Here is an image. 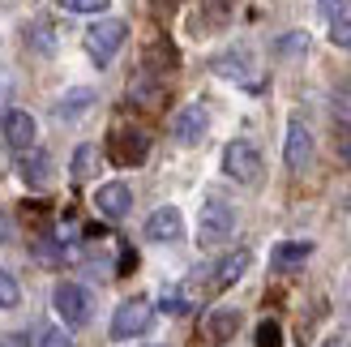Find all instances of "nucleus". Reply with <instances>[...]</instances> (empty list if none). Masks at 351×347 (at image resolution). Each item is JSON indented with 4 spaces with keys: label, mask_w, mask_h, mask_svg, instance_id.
I'll return each mask as SVG.
<instances>
[{
    "label": "nucleus",
    "mask_w": 351,
    "mask_h": 347,
    "mask_svg": "<svg viewBox=\"0 0 351 347\" xmlns=\"http://www.w3.org/2000/svg\"><path fill=\"white\" fill-rule=\"evenodd\" d=\"M206 129H210V112L202 108V103H189V108H180L176 120H171V137L180 146H197L206 137Z\"/></svg>",
    "instance_id": "obj_7"
},
{
    "label": "nucleus",
    "mask_w": 351,
    "mask_h": 347,
    "mask_svg": "<svg viewBox=\"0 0 351 347\" xmlns=\"http://www.w3.org/2000/svg\"><path fill=\"white\" fill-rule=\"evenodd\" d=\"M39 347H73V339H69L64 331H43L39 335Z\"/></svg>",
    "instance_id": "obj_27"
},
{
    "label": "nucleus",
    "mask_w": 351,
    "mask_h": 347,
    "mask_svg": "<svg viewBox=\"0 0 351 347\" xmlns=\"http://www.w3.org/2000/svg\"><path fill=\"white\" fill-rule=\"evenodd\" d=\"M249 262H253V257L244 253V249H236V253H227V257H219V262L210 266V270H197V279H206V283L215 287V291H223V287H232V283L240 279V274L249 270Z\"/></svg>",
    "instance_id": "obj_8"
},
{
    "label": "nucleus",
    "mask_w": 351,
    "mask_h": 347,
    "mask_svg": "<svg viewBox=\"0 0 351 347\" xmlns=\"http://www.w3.org/2000/svg\"><path fill=\"white\" fill-rule=\"evenodd\" d=\"M236 326H240V309H232V304H227V309H210V313H206V339L210 343H227L236 335Z\"/></svg>",
    "instance_id": "obj_13"
},
{
    "label": "nucleus",
    "mask_w": 351,
    "mask_h": 347,
    "mask_svg": "<svg viewBox=\"0 0 351 347\" xmlns=\"http://www.w3.org/2000/svg\"><path fill=\"white\" fill-rule=\"evenodd\" d=\"M150 322H154V304H150L146 296H133V300H125V304L112 313V339H116V343L137 339V335L150 331Z\"/></svg>",
    "instance_id": "obj_4"
},
{
    "label": "nucleus",
    "mask_w": 351,
    "mask_h": 347,
    "mask_svg": "<svg viewBox=\"0 0 351 347\" xmlns=\"http://www.w3.org/2000/svg\"><path fill=\"white\" fill-rule=\"evenodd\" d=\"M112 0H60V9H69V13H103Z\"/></svg>",
    "instance_id": "obj_24"
},
{
    "label": "nucleus",
    "mask_w": 351,
    "mask_h": 347,
    "mask_svg": "<svg viewBox=\"0 0 351 347\" xmlns=\"http://www.w3.org/2000/svg\"><path fill=\"white\" fill-rule=\"evenodd\" d=\"M95 206H99V215H108V219H125L133 211V189L125 180H112V184H99V193H95Z\"/></svg>",
    "instance_id": "obj_10"
},
{
    "label": "nucleus",
    "mask_w": 351,
    "mask_h": 347,
    "mask_svg": "<svg viewBox=\"0 0 351 347\" xmlns=\"http://www.w3.org/2000/svg\"><path fill=\"white\" fill-rule=\"evenodd\" d=\"M330 39H335L339 47H347V51H351V9H347L343 17H335V22H330Z\"/></svg>",
    "instance_id": "obj_22"
},
{
    "label": "nucleus",
    "mask_w": 351,
    "mask_h": 347,
    "mask_svg": "<svg viewBox=\"0 0 351 347\" xmlns=\"http://www.w3.org/2000/svg\"><path fill=\"white\" fill-rule=\"evenodd\" d=\"M17 300H22V287H17V279L9 270H0V309H13Z\"/></svg>",
    "instance_id": "obj_20"
},
{
    "label": "nucleus",
    "mask_w": 351,
    "mask_h": 347,
    "mask_svg": "<svg viewBox=\"0 0 351 347\" xmlns=\"http://www.w3.org/2000/svg\"><path fill=\"white\" fill-rule=\"evenodd\" d=\"M317 9H322V17H330V22H335V17H343V13L351 9V0H317Z\"/></svg>",
    "instance_id": "obj_26"
},
{
    "label": "nucleus",
    "mask_w": 351,
    "mask_h": 347,
    "mask_svg": "<svg viewBox=\"0 0 351 347\" xmlns=\"http://www.w3.org/2000/svg\"><path fill=\"white\" fill-rule=\"evenodd\" d=\"M308 51V34L304 30H291V34H283V39L274 43V56H283V60H295V56H304Z\"/></svg>",
    "instance_id": "obj_17"
},
{
    "label": "nucleus",
    "mask_w": 351,
    "mask_h": 347,
    "mask_svg": "<svg viewBox=\"0 0 351 347\" xmlns=\"http://www.w3.org/2000/svg\"><path fill=\"white\" fill-rule=\"evenodd\" d=\"M108 154H112V163H120V167L146 163V154H150V133L137 129V125H116L112 137H108Z\"/></svg>",
    "instance_id": "obj_3"
},
{
    "label": "nucleus",
    "mask_w": 351,
    "mask_h": 347,
    "mask_svg": "<svg viewBox=\"0 0 351 347\" xmlns=\"http://www.w3.org/2000/svg\"><path fill=\"white\" fill-rule=\"evenodd\" d=\"M129 270H137V253L133 249H120V274H129Z\"/></svg>",
    "instance_id": "obj_28"
},
{
    "label": "nucleus",
    "mask_w": 351,
    "mask_h": 347,
    "mask_svg": "<svg viewBox=\"0 0 351 347\" xmlns=\"http://www.w3.org/2000/svg\"><path fill=\"white\" fill-rule=\"evenodd\" d=\"M0 129H5V142H9L13 150H30V146H34V133H39V129H34V116L22 112V108H9V112H5V125H0Z\"/></svg>",
    "instance_id": "obj_11"
},
{
    "label": "nucleus",
    "mask_w": 351,
    "mask_h": 347,
    "mask_svg": "<svg viewBox=\"0 0 351 347\" xmlns=\"http://www.w3.org/2000/svg\"><path fill=\"white\" fill-rule=\"evenodd\" d=\"M90 103H95V91H73V95H64V99L56 103V116H60V120H77L86 108H90Z\"/></svg>",
    "instance_id": "obj_16"
},
{
    "label": "nucleus",
    "mask_w": 351,
    "mask_h": 347,
    "mask_svg": "<svg viewBox=\"0 0 351 347\" xmlns=\"http://www.w3.org/2000/svg\"><path fill=\"white\" fill-rule=\"evenodd\" d=\"M283 159H287V167H291V171H304V167L313 163V133H308L304 120H291V125H287Z\"/></svg>",
    "instance_id": "obj_9"
},
{
    "label": "nucleus",
    "mask_w": 351,
    "mask_h": 347,
    "mask_svg": "<svg viewBox=\"0 0 351 347\" xmlns=\"http://www.w3.org/2000/svg\"><path fill=\"white\" fill-rule=\"evenodd\" d=\"M330 347H343V343H339V339H335V343H330Z\"/></svg>",
    "instance_id": "obj_31"
},
{
    "label": "nucleus",
    "mask_w": 351,
    "mask_h": 347,
    "mask_svg": "<svg viewBox=\"0 0 351 347\" xmlns=\"http://www.w3.org/2000/svg\"><path fill=\"white\" fill-rule=\"evenodd\" d=\"M253 343L257 347H283V326H278V322H261Z\"/></svg>",
    "instance_id": "obj_21"
},
{
    "label": "nucleus",
    "mask_w": 351,
    "mask_h": 347,
    "mask_svg": "<svg viewBox=\"0 0 351 347\" xmlns=\"http://www.w3.org/2000/svg\"><path fill=\"white\" fill-rule=\"evenodd\" d=\"M133 103H159V82L150 86V77L133 82Z\"/></svg>",
    "instance_id": "obj_25"
},
{
    "label": "nucleus",
    "mask_w": 351,
    "mask_h": 347,
    "mask_svg": "<svg viewBox=\"0 0 351 347\" xmlns=\"http://www.w3.org/2000/svg\"><path fill=\"white\" fill-rule=\"evenodd\" d=\"M51 309L60 313L64 326H86L90 322V291H86L82 283H56V291H51Z\"/></svg>",
    "instance_id": "obj_6"
},
{
    "label": "nucleus",
    "mask_w": 351,
    "mask_h": 347,
    "mask_svg": "<svg viewBox=\"0 0 351 347\" xmlns=\"http://www.w3.org/2000/svg\"><path fill=\"white\" fill-rule=\"evenodd\" d=\"M223 171H227L232 180H240V184H253V180L261 176V154H257V146L244 142V137L227 142V146H223Z\"/></svg>",
    "instance_id": "obj_5"
},
{
    "label": "nucleus",
    "mask_w": 351,
    "mask_h": 347,
    "mask_svg": "<svg viewBox=\"0 0 351 347\" xmlns=\"http://www.w3.org/2000/svg\"><path fill=\"white\" fill-rule=\"evenodd\" d=\"M184 232V215L176 211V206H159L150 219H146V236L150 240H176Z\"/></svg>",
    "instance_id": "obj_12"
},
{
    "label": "nucleus",
    "mask_w": 351,
    "mask_h": 347,
    "mask_svg": "<svg viewBox=\"0 0 351 347\" xmlns=\"http://www.w3.org/2000/svg\"><path fill=\"white\" fill-rule=\"evenodd\" d=\"M22 176H26L30 184H43V180H47V154H43V150H30L26 159H22Z\"/></svg>",
    "instance_id": "obj_18"
},
{
    "label": "nucleus",
    "mask_w": 351,
    "mask_h": 347,
    "mask_svg": "<svg viewBox=\"0 0 351 347\" xmlns=\"http://www.w3.org/2000/svg\"><path fill=\"white\" fill-rule=\"evenodd\" d=\"M304 257H313L308 240H283V245H274L270 262H274V270H295V266H304Z\"/></svg>",
    "instance_id": "obj_14"
},
{
    "label": "nucleus",
    "mask_w": 351,
    "mask_h": 347,
    "mask_svg": "<svg viewBox=\"0 0 351 347\" xmlns=\"http://www.w3.org/2000/svg\"><path fill=\"white\" fill-rule=\"evenodd\" d=\"M95 159H99V150L95 146H77L73 150V180H86L95 171Z\"/></svg>",
    "instance_id": "obj_19"
},
{
    "label": "nucleus",
    "mask_w": 351,
    "mask_h": 347,
    "mask_svg": "<svg viewBox=\"0 0 351 347\" xmlns=\"http://www.w3.org/2000/svg\"><path fill=\"white\" fill-rule=\"evenodd\" d=\"M215 73L219 77H232V82H249V56H240V51H227V56L215 60Z\"/></svg>",
    "instance_id": "obj_15"
},
{
    "label": "nucleus",
    "mask_w": 351,
    "mask_h": 347,
    "mask_svg": "<svg viewBox=\"0 0 351 347\" xmlns=\"http://www.w3.org/2000/svg\"><path fill=\"white\" fill-rule=\"evenodd\" d=\"M335 146H339V159L351 163V120H339L335 125Z\"/></svg>",
    "instance_id": "obj_23"
},
{
    "label": "nucleus",
    "mask_w": 351,
    "mask_h": 347,
    "mask_svg": "<svg viewBox=\"0 0 351 347\" xmlns=\"http://www.w3.org/2000/svg\"><path fill=\"white\" fill-rule=\"evenodd\" d=\"M232 236H236V211L223 198H210L202 206V215H197V245L202 249H219Z\"/></svg>",
    "instance_id": "obj_1"
},
{
    "label": "nucleus",
    "mask_w": 351,
    "mask_h": 347,
    "mask_svg": "<svg viewBox=\"0 0 351 347\" xmlns=\"http://www.w3.org/2000/svg\"><path fill=\"white\" fill-rule=\"evenodd\" d=\"M0 347H22V343H17V339H0Z\"/></svg>",
    "instance_id": "obj_30"
},
{
    "label": "nucleus",
    "mask_w": 351,
    "mask_h": 347,
    "mask_svg": "<svg viewBox=\"0 0 351 347\" xmlns=\"http://www.w3.org/2000/svg\"><path fill=\"white\" fill-rule=\"evenodd\" d=\"M125 39H129V26L120 22V17H103V22H95L86 30V51H90V60L103 69V64L116 60V51L125 47Z\"/></svg>",
    "instance_id": "obj_2"
},
{
    "label": "nucleus",
    "mask_w": 351,
    "mask_h": 347,
    "mask_svg": "<svg viewBox=\"0 0 351 347\" xmlns=\"http://www.w3.org/2000/svg\"><path fill=\"white\" fill-rule=\"evenodd\" d=\"M9 86H13V73H9V69H0V103L9 99Z\"/></svg>",
    "instance_id": "obj_29"
}]
</instances>
